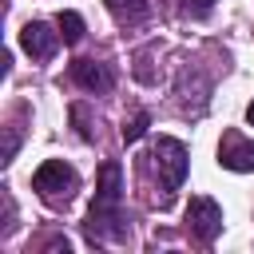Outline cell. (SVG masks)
<instances>
[{
	"mask_svg": "<svg viewBox=\"0 0 254 254\" xmlns=\"http://www.w3.org/2000/svg\"><path fill=\"white\" fill-rule=\"evenodd\" d=\"M60 32H52V24H44V20H28L24 28H20V48L32 56V60H52L56 56V48H60Z\"/></svg>",
	"mask_w": 254,
	"mask_h": 254,
	"instance_id": "5b68a950",
	"label": "cell"
},
{
	"mask_svg": "<svg viewBox=\"0 0 254 254\" xmlns=\"http://www.w3.org/2000/svg\"><path fill=\"white\" fill-rule=\"evenodd\" d=\"M187 226L198 242H214L222 234V206L210 194H190L187 202Z\"/></svg>",
	"mask_w": 254,
	"mask_h": 254,
	"instance_id": "277c9868",
	"label": "cell"
},
{
	"mask_svg": "<svg viewBox=\"0 0 254 254\" xmlns=\"http://www.w3.org/2000/svg\"><path fill=\"white\" fill-rule=\"evenodd\" d=\"M218 163H222L226 171H238V175L254 171V143H250L242 131H226L222 143H218Z\"/></svg>",
	"mask_w": 254,
	"mask_h": 254,
	"instance_id": "8992f818",
	"label": "cell"
},
{
	"mask_svg": "<svg viewBox=\"0 0 254 254\" xmlns=\"http://www.w3.org/2000/svg\"><path fill=\"white\" fill-rule=\"evenodd\" d=\"M151 163L159 167V175H163V194H159V210H167L171 202H175V190L183 187V179H187V147L179 143V139H171V135H159L155 139V147H151Z\"/></svg>",
	"mask_w": 254,
	"mask_h": 254,
	"instance_id": "3957f363",
	"label": "cell"
},
{
	"mask_svg": "<svg viewBox=\"0 0 254 254\" xmlns=\"http://www.w3.org/2000/svg\"><path fill=\"white\" fill-rule=\"evenodd\" d=\"M210 8H214V0H183V12H187V16H194V20L210 16Z\"/></svg>",
	"mask_w": 254,
	"mask_h": 254,
	"instance_id": "4fadbf2b",
	"label": "cell"
},
{
	"mask_svg": "<svg viewBox=\"0 0 254 254\" xmlns=\"http://www.w3.org/2000/svg\"><path fill=\"white\" fill-rule=\"evenodd\" d=\"M103 4H107V12H111L119 24H139V20L151 12L147 0H103Z\"/></svg>",
	"mask_w": 254,
	"mask_h": 254,
	"instance_id": "ba28073f",
	"label": "cell"
},
{
	"mask_svg": "<svg viewBox=\"0 0 254 254\" xmlns=\"http://www.w3.org/2000/svg\"><path fill=\"white\" fill-rule=\"evenodd\" d=\"M56 28H60L64 44H79L83 40V16L79 12H60L56 16Z\"/></svg>",
	"mask_w": 254,
	"mask_h": 254,
	"instance_id": "9c48e42d",
	"label": "cell"
},
{
	"mask_svg": "<svg viewBox=\"0 0 254 254\" xmlns=\"http://www.w3.org/2000/svg\"><path fill=\"white\" fill-rule=\"evenodd\" d=\"M32 190L48 202V206H67L79 190V175L75 167H67L64 159H44L32 175Z\"/></svg>",
	"mask_w": 254,
	"mask_h": 254,
	"instance_id": "7a4b0ae2",
	"label": "cell"
},
{
	"mask_svg": "<svg viewBox=\"0 0 254 254\" xmlns=\"http://www.w3.org/2000/svg\"><path fill=\"white\" fill-rule=\"evenodd\" d=\"M147 127H151V115H147V111H135V115L123 123V143H139V139L147 135Z\"/></svg>",
	"mask_w": 254,
	"mask_h": 254,
	"instance_id": "30bf717a",
	"label": "cell"
},
{
	"mask_svg": "<svg viewBox=\"0 0 254 254\" xmlns=\"http://www.w3.org/2000/svg\"><path fill=\"white\" fill-rule=\"evenodd\" d=\"M87 242H127V222H123V171L115 159L99 167L95 179V198L83 222Z\"/></svg>",
	"mask_w": 254,
	"mask_h": 254,
	"instance_id": "6da1fadb",
	"label": "cell"
},
{
	"mask_svg": "<svg viewBox=\"0 0 254 254\" xmlns=\"http://www.w3.org/2000/svg\"><path fill=\"white\" fill-rule=\"evenodd\" d=\"M16 147H20V127L12 123V127H8V135H4V151H0V163H12Z\"/></svg>",
	"mask_w": 254,
	"mask_h": 254,
	"instance_id": "7c38bea8",
	"label": "cell"
},
{
	"mask_svg": "<svg viewBox=\"0 0 254 254\" xmlns=\"http://www.w3.org/2000/svg\"><path fill=\"white\" fill-rule=\"evenodd\" d=\"M246 119H250V123H254V103H250V107H246Z\"/></svg>",
	"mask_w": 254,
	"mask_h": 254,
	"instance_id": "5bb4252c",
	"label": "cell"
},
{
	"mask_svg": "<svg viewBox=\"0 0 254 254\" xmlns=\"http://www.w3.org/2000/svg\"><path fill=\"white\" fill-rule=\"evenodd\" d=\"M71 79H75L83 91H95V95L111 91V83H115L111 67L99 64V60H71Z\"/></svg>",
	"mask_w": 254,
	"mask_h": 254,
	"instance_id": "52a82bcc",
	"label": "cell"
},
{
	"mask_svg": "<svg viewBox=\"0 0 254 254\" xmlns=\"http://www.w3.org/2000/svg\"><path fill=\"white\" fill-rule=\"evenodd\" d=\"M71 123H75V135H79L83 143L95 139V131H91V115H87V103H71Z\"/></svg>",
	"mask_w": 254,
	"mask_h": 254,
	"instance_id": "8fae6325",
	"label": "cell"
}]
</instances>
